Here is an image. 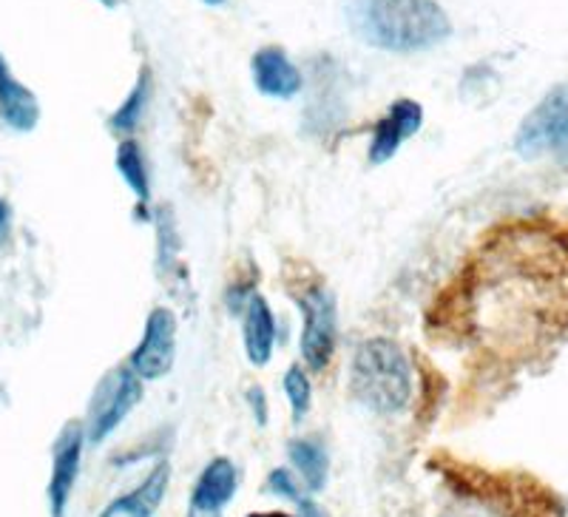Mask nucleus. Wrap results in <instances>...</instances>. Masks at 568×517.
Masks as SVG:
<instances>
[{
    "label": "nucleus",
    "instance_id": "1",
    "mask_svg": "<svg viewBox=\"0 0 568 517\" xmlns=\"http://www.w3.org/2000/svg\"><path fill=\"white\" fill-rule=\"evenodd\" d=\"M347 23L364 45L389 54L429 52L453 34L438 0H349Z\"/></svg>",
    "mask_w": 568,
    "mask_h": 517
},
{
    "label": "nucleus",
    "instance_id": "2",
    "mask_svg": "<svg viewBox=\"0 0 568 517\" xmlns=\"http://www.w3.org/2000/svg\"><path fill=\"white\" fill-rule=\"evenodd\" d=\"M349 389L355 402L378 415H395L413 402V367L393 338H364L349 364Z\"/></svg>",
    "mask_w": 568,
    "mask_h": 517
},
{
    "label": "nucleus",
    "instance_id": "3",
    "mask_svg": "<svg viewBox=\"0 0 568 517\" xmlns=\"http://www.w3.org/2000/svg\"><path fill=\"white\" fill-rule=\"evenodd\" d=\"M296 302L302 311V336H298L302 362L313 373H324L338 347L336 296L324 285H307Z\"/></svg>",
    "mask_w": 568,
    "mask_h": 517
},
{
    "label": "nucleus",
    "instance_id": "4",
    "mask_svg": "<svg viewBox=\"0 0 568 517\" xmlns=\"http://www.w3.org/2000/svg\"><path fill=\"white\" fill-rule=\"evenodd\" d=\"M142 378L123 364L103 375L91 393L89 415H85V440L103 444L111 433L131 415V409L142 402Z\"/></svg>",
    "mask_w": 568,
    "mask_h": 517
},
{
    "label": "nucleus",
    "instance_id": "5",
    "mask_svg": "<svg viewBox=\"0 0 568 517\" xmlns=\"http://www.w3.org/2000/svg\"><path fill=\"white\" fill-rule=\"evenodd\" d=\"M568 149V80L555 89L524 116L515 134V151L524 156H540Z\"/></svg>",
    "mask_w": 568,
    "mask_h": 517
},
{
    "label": "nucleus",
    "instance_id": "6",
    "mask_svg": "<svg viewBox=\"0 0 568 517\" xmlns=\"http://www.w3.org/2000/svg\"><path fill=\"white\" fill-rule=\"evenodd\" d=\"M176 333L180 324L171 307H154L145 316L142 338L129 356V367L140 375L142 382H156L169 375L176 362Z\"/></svg>",
    "mask_w": 568,
    "mask_h": 517
},
{
    "label": "nucleus",
    "instance_id": "7",
    "mask_svg": "<svg viewBox=\"0 0 568 517\" xmlns=\"http://www.w3.org/2000/svg\"><path fill=\"white\" fill-rule=\"evenodd\" d=\"M85 446V424L71 420L60 429L52 449V478H49V509L52 517H63L71 500V491L80 478V460Z\"/></svg>",
    "mask_w": 568,
    "mask_h": 517
},
{
    "label": "nucleus",
    "instance_id": "8",
    "mask_svg": "<svg viewBox=\"0 0 568 517\" xmlns=\"http://www.w3.org/2000/svg\"><path fill=\"white\" fill-rule=\"evenodd\" d=\"M420 125H424V109H420V103H415V100L409 98L395 100V103L387 109V114L375 123L373 136H369V145H367L369 165H373V169L387 165V162L398 154L400 145L418 134Z\"/></svg>",
    "mask_w": 568,
    "mask_h": 517
},
{
    "label": "nucleus",
    "instance_id": "9",
    "mask_svg": "<svg viewBox=\"0 0 568 517\" xmlns=\"http://www.w3.org/2000/svg\"><path fill=\"white\" fill-rule=\"evenodd\" d=\"M251 74L253 85L271 100H293L304 85L298 65L278 45H262L253 52Z\"/></svg>",
    "mask_w": 568,
    "mask_h": 517
},
{
    "label": "nucleus",
    "instance_id": "10",
    "mask_svg": "<svg viewBox=\"0 0 568 517\" xmlns=\"http://www.w3.org/2000/svg\"><path fill=\"white\" fill-rule=\"evenodd\" d=\"M276 316L262 293H253L242 311V342H245V356L253 367L271 364L273 349H276Z\"/></svg>",
    "mask_w": 568,
    "mask_h": 517
},
{
    "label": "nucleus",
    "instance_id": "11",
    "mask_svg": "<svg viewBox=\"0 0 568 517\" xmlns=\"http://www.w3.org/2000/svg\"><path fill=\"white\" fill-rule=\"evenodd\" d=\"M236 484H240V475H236V466H233L231 458L207 460L205 469L196 478L194 491H191V506L187 509L222 515V509L236 495Z\"/></svg>",
    "mask_w": 568,
    "mask_h": 517
},
{
    "label": "nucleus",
    "instance_id": "12",
    "mask_svg": "<svg viewBox=\"0 0 568 517\" xmlns=\"http://www.w3.org/2000/svg\"><path fill=\"white\" fill-rule=\"evenodd\" d=\"M169 480H171L169 460H160V464L145 475V480H142L136 489L125 491V495L111 500L100 517H154L156 509H160L162 498H165V491H169Z\"/></svg>",
    "mask_w": 568,
    "mask_h": 517
},
{
    "label": "nucleus",
    "instance_id": "13",
    "mask_svg": "<svg viewBox=\"0 0 568 517\" xmlns=\"http://www.w3.org/2000/svg\"><path fill=\"white\" fill-rule=\"evenodd\" d=\"M0 114L14 131H32L40 120V103L34 91L20 83L0 54Z\"/></svg>",
    "mask_w": 568,
    "mask_h": 517
},
{
    "label": "nucleus",
    "instance_id": "14",
    "mask_svg": "<svg viewBox=\"0 0 568 517\" xmlns=\"http://www.w3.org/2000/svg\"><path fill=\"white\" fill-rule=\"evenodd\" d=\"M287 458H291L293 469H296L298 480L316 495L327 486L329 473V458L327 449L318 438H293L287 444Z\"/></svg>",
    "mask_w": 568,
    "mask_h": 517
},
{
    "label": "nucleus",
    "instance_id": "15",
    "mask_svg": "<svg viewBox=\"0 0 568 517\" xmlns=\"http://www.w3.org/2000/svg\"><path fill=\"white\" fill-rule=\"evenodd\" d=\"M114 162H116V174L123 176L129 191L136 196L142 211H145L151 202V176H149V165H145V154H142L140 143L131 140V136H125L123 143L116 145Z\"/></svg>",
    "mask_w": 568,
    "mask_h": 517
},
{
    "label": "nucleus",
    "instance_id": "16",
    "mask_svg": "<svg viewBox=\"0 0 568 517\" xmlns=\"http://www.w3.org/2000/svg\"><path fill=\"white\" fill-rule=\"evenodd\" d=\"M149 94H151V78H149V69L140 74V80L134 83V89L129 91V98L120 103V109L109 116V129L114 134H134L142 123V114H145V103H149Z\"/></svg>",
    "mask_w": 568,
    "mask_h": 517
},
{
    "label": "nucleus",
    "instance_id": "17",
    "mask_svg": "<svg viewBox=\"0 0 568 517\" xmlns=\"http://www.w3.org/2000/svg\"><path fill=\"white\" fill-rule=\"evenodd\" d=\"M267 491L278 495V498L291 500V504L298 506V515L302 517H324L322 506L311 498L313 491L298 480V475H293L291 469H273L267 475Z\"/></svg>",
    "mask_w": 568,
    "mask_h": 517
},
{
    "label": "nucleus",
    "instance_id": "18",
    "mask_svg": "<svg viewBox=\"0 0 568 517\" xmlns=\"http://www.w3.org/2000/svg\"><path fill=\"white\" fill-rule=\"evenodd\" d=\"M282 387L284 395H287V404H291V413H293V424H302L304 415L311 413L313 407V384H311V375H307V367H287L282 378Z\"/></svg>",
    "mask_w": 568,
    "mask_h": 517
},
{
    "label": "nucleus",
    "instance_id": "19",
    "mask_svg": "<svg viewBox=\"0 0 568 517\" xmlns=\"http://www.w3.org/2000/svg\"><path fill=\"white\" fill-rule=\"evenodd\" d=\"M247 402H251L253 415L258 418V424L265 427V424H267V402H265V393H262V387H251V393H247Z\"/></svg>",
    "mask_w": 568,
    "mask_h": 517
},
{
    "label": "nucleus",
    "instance_id": "20",
    "mask_svg": "<svg viewBox=\"0 0 568 517\" xmlns=\"http://www.w3.org/2000/svg\"><path fill=\"white\" fill-rule=\"evenodd\" d=\"M9 222H12V211H9L7 200H0V245H3L9 236Z\"/></svg>",
    "mask_w": 568,
    "mask_h": 517
},
{
    "label": "nucleus",
    "instance_id": "21",
    "mask_svg": "<svg viewBox=\"0 0 568 517\" xmlns=\"http://www.w3.org/2000/svg\"><path fill=\"white\" fill-rule=\"evenodd\" d=\"M245 517H302V515H291V511H253V515Z\"/></svg>",
    "mask_w": 568,
    "mask_h": 517
},
{
    "label": "nucleus",
    "instance_id": "22",
    "mask_svg": "<svg viewBox=\"0 0 568 517\" xmlns=\"http://www.w3.org/2000/svg\"><path fill=\"white\" fill-rule=\"evenodd\" d=\"M187 517H222V515H211V511H194V509H187Z\"/></svg>",
    "mask_w": 568,
    "mask_h": 517
},
{
    "label": "nucleus",
    "instance_id": "23",
    "mask_svg": "<svg viewBox=\"0 0 568 517\" xmlns=\"http://www.w3.org/2000/svg\"><path fill=\"white\" fill-rule=\"evenodd\" d=\"M202 3H205V7H211V9H216V7H225L227 0H202Z\"/></svg>",
    "mask_w": 568,
    "mask_h": 517
},
{
    "label": "nucleus",
    "instance_id": "24",
    "mask_svg": "<svg viewBox=\"0 0 568 517\" xmlns=\"http://www.w3.org/2000/svg\"><path fill=\"white\" fill-rule=\"evenodd\" d=\"M100 3H105V7H116V3H120V0H100Z\"/></svg>",
    "mask_w": 568,
    "mask_h": 517
}]
</instances>
